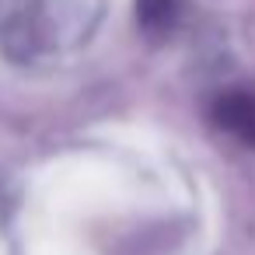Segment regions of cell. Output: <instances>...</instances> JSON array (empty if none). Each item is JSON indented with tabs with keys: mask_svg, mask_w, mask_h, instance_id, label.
<instances>
[{
	"mask_svg": "<svg viewBox=\"0 0 255 255\" xmlns=\"http://www.w3.org/2000/svg\"><path fill=\"white\" fill-rule=\"evenodd\" d=\"M213 119H217V126L227 129L231 136H238L241 143L255 147V95H248V91H231V95L217 98Z\"/></svg>",
	"mask_w": 255,
	"mask_h": 255,
	"instance_id": "1",
	"label": "cell"
},
{
	"mask_svg": "<svg viewBox=\"0 0 255 255\" xmlns=\"http://www.w3.org/2000/svg\"><path fill=\"white\" fill-rule=\"evenodd\" d=\"M140 25L150 32H161L175 21V0H136Z\"/></svg>",
	"mask_w": 255,
	"mask_h": 255,
	"instance_id": "2",
	"label": "cell"
}]
</instances>
